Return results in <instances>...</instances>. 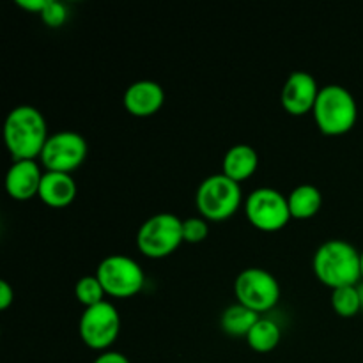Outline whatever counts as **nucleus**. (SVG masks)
Masks as SVG:
<instances>
[{"label": "nucleus", "mask_w": 363, "mask_h": 363, "mask_svg": "<svg viewBox=\"0 0 363 363\" xmlns=\"http://www.w3.org/2000/svg\"><path fill=\"white\" fill-rule=\"evenodd\" d=\"M319 91L318 82L308 71H293L284 84L280 101L291 116H305L314 110Z\"/></svg>", "instance_id": "9b49d317"}, {"label": "nucleus", "mask_w": 363, "mask_h": 363, "mask_svg": "<svg viewBox=\"0 0 363 363\" xmlns=\"http://www.w3.org/2000/svg\"><path fill=\"white\" fill-rule=\"evenodd\" d=\"M48 126L41 110L32 105L14 106L4 123V142L13 160H35L48 140Z\"/></svg>", "instance_id": "f257e3e1"}, {"label": "nucleus", "mask_w": 363, "mask_h": 363, "mask_svg": "<svg viewBox=\"0 0 363 363\" xmlns=\"http://www.w3.org/2000/svg\"><path fill=\"white\" fill-rule=\"evenodd\" d=\"M43 170L35 160H14L6 174V190L14 201H30L39 195Z\"/></svg>", "instance_id": "f8f14e48"}, {"label": "nucleus", "mask_w": 363, "mask_h": 363, "mask_svg": "<svg viewBox=\"0 0 363 363\" xmlns=\"http://www.w3.org/2000/svg\"><path fill=\"white\" fill-rule=\"evenodd\" d=\"M243 201L241 184L229 179L225 174H213L206 177L197 188L195 204L202 218L209 222H223L240 209Z\"/></svg>", "instance_id": "20e7f679"}, {"label": "nucleus", "mask_w": 363, "mask_h": 363, "mask_svg": "<svg viewBox=\"0 0 363 363\" xmlns=\"http://www.w3.org/2000/svg\"><path fill=\"white\" fill-rule=\"evenodd\" d=\"M123 103L131 116L151 117L165 103V91L155 80H138L126 89Z\"/></svg>", "instance_id": "ddd939ff"}, {"label": "nucleus", "mask_w": 363, "mask_h": 363, "mask_svg": "<svg viewBox=\"0 0 363 363\" xmlns=\"http://www.w3.org/2000/svg\"><path fill=\"white\" fill-rule=\"evenodd\" d=\"M234 296L238 303L261 314L279 303L280 284L268 269L247 268L234 280Z\"/></svg>", "instance_id": "6e6552de"}, {"label": "nucleus", "mask_w": 363, "mask_h": 363, "mask_svg": "<svg viewBox=\"0 0 363 363\" xmlns=\"http://www.w3.org/2000/svg\"><path fill=\"white\" fill-rule=\"evenodd\" d=\"M82 342L94 351H108L121 332V315L113 303L101 301L94 307L85 308L78 323Z\"/></svg>", "instance_id": "1a4fd4ad"}, {"label": "nucleus", "mask_w": 363, "mask_h": 363, "mask_svg": "<svg viewBox=\"0 0 363 363\" xmlns=\"http://www.w3.org/2000/svg\"><path fill=\"white\" fill-rule=\"evenodd\" d=\"M209 236L208 220L202 216H190L183 220V240L184 243L197 245L202 243Z\"/></svg>", "instance_id": "412c9836"}, {"label": "nucleus", "mask_w": 363, "mask_h": 363, "mask_svg": "<svg viewBox=\"0 0 363 363\" xmlns=\"http://www.w3.org/2000/svg\"><path fill=\"white\" fill-rule=\"evenodd\" d=\"M96 277L101 282L105 293L113 298L135 296L145 284L144 269L140 264L123 254H113L103 259L96 269Z\"/></svg>", "instance_id": "423d86ee"}, {"label": "nucleus", "mask_w": 363, "mask_h": 363, "mask_svg": "<svg viewBox=\"0 0 363 363\" xmlns=\"http://www.w3.org/2000/svg\"><path fill=\"white\" fill-rule=\"evenodd\" d=\"M92 363H131L128 360L126 354L119 353V351H105V353H99V357H96V360Z\"/></svg>", "instance_id": "b1692460"}, {"label": "nucleus", "mask_w": 363, "mask_h": 363, "mask_svg": "<svg viewBox=\"0 0 363 363\" xmlns=\"http://www.w3.org/2000/svg\"><path fill=\"white\" fill-rule=\"evenodd\" d=\"M89 145L85 137L71 130L50 135L41 152L43 167L50 172L71 174L85 162Z\"/></svg>", "instance_id": "9d476101"}, {"label": "nucleus", "mask_w": 363, "mask_h": 363, "mask_svg": "<svg viewBox=\"0 0 363 363\" xmlns=\"http://www.w3.org/2000/svg\"><path fill=\"white\" fill-rule=\"evenodd\" d=\"M312 269L330 289L358 286L362 280V252L346 240H328L315 250Z\"/></svg>", "instance_id": "f03ea898"}, {"label": "nucleus", "mask_w": 363, "mask_h": 363, "mask_svg": "<svg viewBox=\"0 0 363 363\" xmlns=\"http://www.w3.org/2000/svg\"><path fill=\"white\" fill-rule=\"evenodd\" d=\"M282 340V330L275 321L266 318H259L254 328L247 335L248 346L257 353H269L275 350Z\"/></svg>", "instance_id": "a211bd4d"}, {"label": "nucleus", "mask_w": 363, "mask_h": 363, "mask_svg": "<svg viewBox=\"0 0 363 363\" xmlns=\"http://www.w3.org/2000/svg\"><path fill=\"white\" fill-rule=\"evenodd\" d=\"M259 167V155L250 144H236L225 152L222 162V174L236 183H243L255 174Z\"/></svg>", "instance_id": "2eb2a0df"}, {"label": "nucleus", "mask_w": 363, "mask_h": 363, "mask_svg": "<svg viewBox=\"0 0 363 363\" xmlns=\"http://www.w3.org/2000/svg\"><path fill=\"white\" fill-rule=\"evenodd\" d=\"M332 307L340 318H354L362 311V296L358 286L339 287L332 291Z\"/></svg>", "instance_id": "6ab92c4d"}, {"label": "nucleus", "mask_w": 363, "mask_h": 363, "mask_svg": "<svg viewBox=\"0 0 363 363\" xmlns=\"http://www.w3.org/2000/svg\"><path fill=\"white\" fill-rule=\"evenodd\" d=\"M41 20L45 21L48 27L57 28V27H62L67 20V9L62 2H57V0H48L43 9V13L39 14Z\"/></svg>", "instance_id": "4be33fe9"}, {"label": "nucleus", "mask_w": 363, "mask_h": 363, "mask_svg": "<svg viewBox=\"0 0 363 363\" xmlns=\"http://www.w3.org/2000/svg\"><path fill=\"white\" fill-rule=\"evenodd\" d=\"M257 321V312L250 311L241 303H234L223 311L222 318H220V326L223 332L233 337H247Z\"/></svg>", "instance_id": "f3484780"}, {"label": "nucleus", "mask_w": 363, "mask_h": 363, "mask_svg": "<svg viewBox=\"0 0 363 363\" xmlns=\"http://www.w3.org/2000/svg\"><path fill=\"white\" fill-rule=\"evenodd\" d=\"M74 296L77 300L84 305L85 308L94 307V305L105 301V289H103L101 282L96 275H85L74 286Z\"/></svg>", "instance_id": "aec40b11"}, {"label": "nucleus", "mask_w": 363, "mask_h": 363, "mask_svg": "<svg viewBox=\"0 0 363 363\" xmlns=\"http://www.w3.org/2000/svg\"><path fill=\"white\" fill-rule=\"evenodd\" d=\"M46 2H48V0H18L16 4L21 7V9H27V11H32V13L41 14L43 9H45Z\"/></svg>", "instance_id": "393cba45"}, {"label": "nucleus", "mask_w": 363, "mask_h": 363, "mask_svg": "<svg viewBox=\"0 0 363 363\" xmlns=\"http://www.w3.org/2000/svg\"><path fill=\"white\" fill-rule=\"evenodd\" d=\"M362 279H363V252H362Z\"/></svg>", "instance_id": "bb28decb"}, {"label": "nucleus", "mask_w": 363, "mask_h": 363, "mask_svg": "<svg viewBox=\"0 0 363 363\" xmlns=\"http://www.w3.org/2000/svg\"><path fill=\"white\" fill-rule=\"evenodd\" d=\"M358 289H360V296H362V305H363V286H358Z\"/></svg>", "instance_id": "a878e982"}, {"label": "nucleus", "mask_w": 363, "mask_h": 363, "mask_svg": "<svg viewBox=\"0 0 363 363\" xmlns=\"http://www.w3.org/2000/svg\"><path fill=\"white\" fill-rule=\"evenodd\" d=\"M14 301V289L7 280H0V308L7 311Z\"/></svg>", "instance_id": "5701e85b"}, {"label": "nucleus", "mask_w": 363, "mask_h": 363, "mask_svg": "<svg viewBox=\"0 0 363 363\" xmlns=\"http://www.w3.org/2000/svg\"><path fill=\"white\" fill-rule=\"evenodd\" d=\"M245 215L255 229L277 233L289 223V202L275 188L262 186L245 199Z\"/></svg>", "instance_id": "0eeeda50"}, {"label": "nucleus", "mask_w": 363, "mask_h": 363, "mask_svg": "<svg viewBox=\"0 0 363 363\" xmlns=\"http://www.w3.org/2000/svg\"><path fill=\"white\" fill-rule=\"evenodd\" d=\"M184 243L183 220L174 213L149 216L137 233V247L145 257L165 259Z\"/></svg>", "instance_id": "39448f33"}, {"label": "nucleus", "mask_w": 363, "mask_h": 363, "mask_svg": "<svg viewBox=\"0 0 363 363\" xmlns=\"http://www.w3.org/2000/svg\"><path fill=\"white\" fill-rule=\"evenodd\" d=\"M291 218L308 220L319 213L323 206V194L314 184H300L287 195Z\"/></svg>", "instance_id": "dca6fc26"}, {"label": "nucleus", "mask_w": 363, "mask_h": 363, "mask_svg": "<svg viewBox=\"0 0 363 363\" xmlns=\"http://www.w3.org/2000/svg\"><path fill=\"white\" fill-rule=\"evenodd\" d=\"M314 119L321 133L339 137L354 128L358 119V105L354 96L339 84H330L319 91Z\"/></svg>", "instance_id": "7ed1b4c3"}, {"label": "nucleus", "mask_w": 363, "mask_h": 363, "mask_svg": "<svg viewBox=\"0 0 363 363\" xmlns=\"http://www.w3.org/2000/svg\"><path fill=\"white\" fill-rule=\"evenodd\" d=\"M77 181L71 174L45 170L38 197L50 208H67L77 199Z\"/></svg>", "instance_id": "4468645a"}]
</instances>
